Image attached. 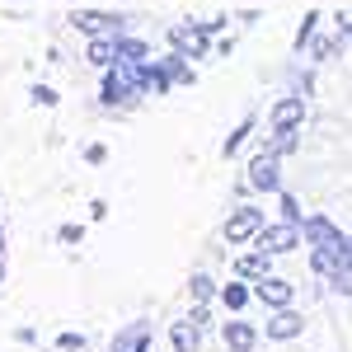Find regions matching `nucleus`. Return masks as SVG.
Instances as JSON below:
<instances>
[{
  "label": "nucleus",
  "mask_w": 352,
  "mask_h": 352,
  "mask_svg": "<svg viewBox=\"0 0 352 352\" xmlns=\"http://www.w3.org/2000/svg\"><path fill=\"white\" fill-rule=\"evenodd\" d=\"M221 338H226L230 352H249L258 343V329L249 324V320H226V324H221Z\"/></svg>",
  "instance_id": "5"
},
{
  "label": "nucleus",
  "mask_w": 352,
  "mask_h": 352,
  "mask_svg": "<svg viewBox=\"0 0 352 352\" xmlns=\"http://www.w3.org/2000/svg\"><path fill=\"white\" fill-rule=\"evenodd\" d=\"M174 43H179L184 52H192V56H202V47H207V38H202V33H188V28H179Z\"/></svg>",
  "instance_id": "15"
},
{
  "label": "nucleus",
  "mask_w": 352,
  "mask_h": 352,
  "mask_svg": "<svg viewBox=\"0 0 352 352\" xmlns=\"http://www.w3.org/2000/svg\"><path fill=\"white\" fill-rule=\"evenodd\" d=\"M282 212H287V221H292V226H300V202L292 197V192H282Z\"/></svg>",
  "instance_id": "18"
},
{
  "label": "nucleus",
  "mask_w": 352,
  "mask_h": 352,
  "mask_svg": "<svg viewBox=\"0 0 352 352\" xmlns=\"http://www.w3.org/2000/svg\"><path fill=\"white\" fill-rule=\"evenodd\" d=\"M56 343H61V348H66V352L85 348V338H80V333H61V338H56Z\"/></svg>",
  "instance_id": "19"
},
{
  "label": "nucleus",
  "mask_w": 352,
  "mask_h": 352,
  "mask_svg": "<svg viewBox=\"0 0 352 352\" xmlns=\"http://www.w3.org/2000/svg\"><path fill=\"white\" fill-rule=\"evenodd\" d=\"M249 188H258V192H277L282 188V179H277V151H263L258 160L249 164Z\"/></svg>",
  "instance_id": "3"
},
{
  "label": "nucleus",
  "mask_w": 352,
  "mask_h": 352,
  "mask_svg": "<svg viewBox=\"0 0 352 352\" xmlns=\"http://www.w3.org/2000/svg\"><path fill=\"white\" fill-rule=\"evenodd\" d=\"M263 235V212L258 207H240L235 217L226 221V240L230 244H249V240H258Z\"/></svg>",
  "instance_id": "1"
},
{
  "label": "nucleus",
  "mask_w": 352,
  "mask_h": 352,
  "mask_svg": "<svg viewBox=\"0 0 352 352\" xmlns=\"http://www.w3.org/2000/svg\"><path fill=\"white\" fill-rule=\"evenodd\" d=\"M268 258L272 254H263V249H258V254H244L235 272H240V277H268Z\"/></svg>",
  "instance_id": "13"
},
{
  "label": "nucleus",
  "mask_w": 352,
  "mask_h": 352,
  "mask_svg": "<svg viewBox=\"0 0 352 352\" xmlns=\"http://www.w3.org/2000/svg\"><path fill=\"white\" fill-rule=\"evenodd\" d=\"M132 89H136V85L127 80V71H122V76H118V71H109V80H104V99H109V104H122Z\"/></svg>",
  "instance_id": "11"
},
{
  "label": "nucleus",
  "mask_w": 352,
  "mask_h": 352,
  "mask_svg": "<svg viewBox=\"0 0 352 352\" xmlns=\"http://www.w3.org/2000/svg\"><path fill=\"white\" fill-rule=\"evenodd\" d=\"M188 292H192V300H197V305H207V300H212V292H217V282H212L207 272H192Z\"/></svg>",
  "instance_id": "14"
},
{
  "label": "nucleus",
  "mask_w": 352,
  "mask_h": 352,
  "mask_svg": "<svg viewBox=\"0 0 352 352\" xmlns=\"http://www.w3.org/2000/svg\"><path fill=\"white\" fill-rule=\"evenodd\" d=\"M0 282H5V263H0Z\"/></svg>",
  "instance_id": "22"
},
{
  "label": "nucleus",
  "mask_w": 352,
  "mask_h": 352,
  "mask_svg": "<svg viewBox=\"0 0 352 352\" xmlns=\"http://www.w3.org/2000/svg\"><path fill=\"white\" fill-rule=\"evenodd\" d=\"M300 324H305V320H300L292 305H287V310H272V315H268V338H282V343H287V338H296V333H300Z\"/></svg>",
  "instance_id": "7"
},
{
  "label": "nucleus",
  "mask_w": 352,
  "mask_h": 352,
  "mask_svg": "<svg viewBox=\"0 0 352 352\" xmlns=\"http://www.w3.org/2000/svg\"><path fill=\"white\" fill-rule=\"evenodd\" d=\"M305 240H310V249H343V230L333 226L329 217H310L305 221Z\"/></svg>",
  "instance_id": "4"
},
{
  "label": "nucleus",
  "mask_w": 352,
  "mask_h": 352,
  "mask_svg": "<svg viewBox=\"0 0 352 352\" xmlns=\"http://www.w3.org/2000/svg\"><path fill=\"white\" fill-rule=\"evenodd\" d=\"M249 296H254V292H249L244 282H230V287H221V300H226V310H230V315H240L244 305H249Z\"/></svg>",
  "instance_id": "12"
},
{
  "label": "nucleus",
  "mask_w": 352,
  "mask_h": 352,
  "mask_svg": "<svg viewBox=\"0 0 352 352\" xmlns=\"http://www.w3.org/2000/svg\"><path fill=\"white\" fill-rule=\"evenodd\" d=\"M300 118H305V99H282V104L272 109V127H277V132H292Z\"/></svg>",
  "instance_id": "8"
},
{
  "label": "nucleus",
  "mask_w": 352,
  "mask_h": 352,
  "mask_svg": "<svg viewBox=\"0 0 352 352\" xmlns=\"http://www.w3.org/2000/svg\"><path fill=\"white\" fill-rule=\"evenodd\" d=\"M258 249L263 254H287V249H296L300 244V226H292V221H282V226H263V235H258Z\"/></svg>",
  "instance_id": "2"
},
{
  "label": "nucleus",
  "mask_w": 352,
  "mask_h": 352,
  "mask_svg": "<svg viewBox=\"0 0 352 352\" xmlns=\"http://www.w3.org/2000/svg\"><path fill=\"white\" fill-rule=\"evenodd\" d=\"M169 338H174V352H197V324L192 320H179L169 329Z\"/></svg>",
  "instance_id": "10"
},
{
  "label": "nucleus",
  "mask_w": 352,
  "mask_h": 352,
  "mask_svg": "<svg viewBox=\"0 0 352 352\" xmlns=\"http://www.w3.org/2000/svg\"><path fill=\"white\" fill-rule=\"evenodd\" d=\"M0 254H5V235H0Z\"/></svg>",
  "instance_id": "21"
},
{
  "label": "nucleus",
  "mask_w": 352,
  "mask_h": 352,
  "mask_svg": "<svg viewBox=\"0 0 352 352\" xmlns=\"http://www.w3.org/2000/svg\"><path fill=\"white\" fill-rule=\"evenodd\" d=\"M118 19H109V14H80L76 19V28H85V33H99V28H113Z\"/></svg>",
  "instance_id": "16"
},
{
  "label": "nucleus",
  "mask_w": 352,
  "mask_h": 352,
  "mask_svg": "<svg viewBox=\"0 0 352 352\" xmlns=\"http://www.w3.org/2000/svg\"><path fill=\"white\" fill-rule=\"evenodd\" d=\"M249 127H254V118H244L240 127H235V132L226 136V146H221V151H226V155H235V151H240V141H244V136H249Z\"/></svg>",
  "instance_id": "17"
},
{
  "label": "nucleus",
  "mask_w": 352,
  "mask_h": 352,
  "mask_svg": "<svg viewBox=\"0 0 352 352\" xmlns=\"http://www.w3.org/2000/svg\"><path fill=\"white\" fill-rule=\"evenodd\" d=\"M254 296L263 300V305H272V310H287V305H292V282H282V277H258Z\"/></svg>",
  "instance_id": "6"
},
{
  "label": "nucleus",
  "mask_w": 352,
  "mask_h": 352,
  "mask_svg": "<svg viewBox=\"0 0 352 352\" xmlns=\"http://www.w3.org/2000/svg\"><path fill=\"white\" fill-rule=\"evenodd\" d=\"M80 235H85L80 226H61V240H66V244H80Z\"/></svg>",
  "instance_id": "20"
},
{
  "label": "nucleus",
  "mask_w": 352,
  "mask_h": 352,
  "mask_svg": "<svg viewBox=\"0 0 352 352\" xmlns=\"http://www.w3.org/2000/svg\"><path fill=\"white\" fill-rule=\"evenodd\" d=\"M146 348H151V329L146 324H132L113 338V352H146Z\"/></svg>",
  "instance_id": "9"
}]
</instances>
